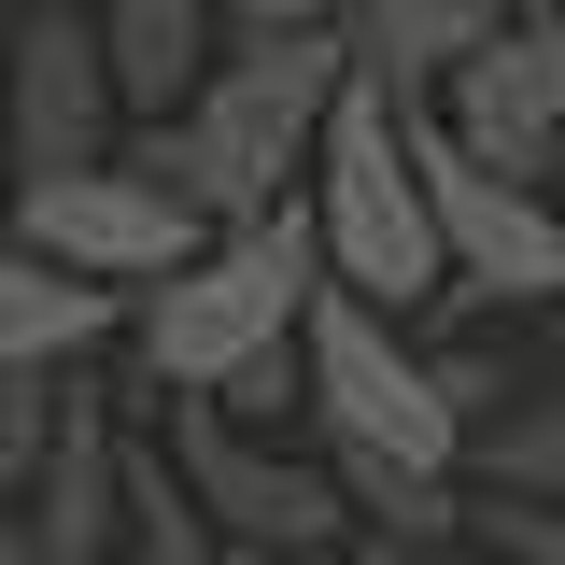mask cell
<instances>
[{
    "label": "cell",
    "mask_w": 565,
    "mask_h": 565,
    "mask_svg": "<svg viewBox=\"0 0 565 565\" xmlns=\"http://www.w3.org/2000/svg\"><path fill=\"white\" fill-rule=\"evenodd\" d=\"M241 565H340V552H241Z\"/></svg>",
    "instance_id": "20"
},
{
    "label": "cell",
    "mask_w": 565,
    "mask_h": 565,
    "mask_svg": "<svg viewBox=\"0 0 565 565\" xmlns=\"http://www.w3.org/2000/svg\"><path fill=\"white\" fill-rule=\"evenodd\" d=\"M114 565H241V537L199 509V481L170 467V438H141V481H128V552Z\"/></svg>",
    "instance_id": "14"
},
{
    "label": "cell",
    "mask_w": 565,
    "mask_h": 565,
    "mask_svg": "<svg viewBox=\"0 0 565 565\" xmlns=\"http://www.w3.org/2000/svg\"><path fill=\"white\" fill-rule=\"evenodd\" d=\"M467 552H494V565H565V494L467 481Z\"/></svg>",
    "instance_id": "16"
},
{
    "label": "cell",
    "mask_w": 565,
    "mask_h": 565,
    "mask_svg": "<svg viewBox=\"0 0 565 565\" xmlns=\"http://www.w3.org/2000/svg\"><path fill=\"white\" fill-rule=\"evenodd\" d=\"M411 141H424V184H438V241H452V297H509V311H552L565 297V212L523 184V170H494L467 141L438 128L411 99Z\"/></svg>",
    "instance_id": "6"
},
{
    "label": "cell",
    "mask_w": 565,
    "mask_h": 565,
    "mask_svg": "<svg viewBox=\"0 0 565 565\" xmlns=\"http://www.w3.org/2000/svg\"><path fill=\"white\" fill-rule=\"evenodd\" d=\"M14 241H43L71 255L85 282H170L184 255L212 241V212L170 184V170H141V156H85V170H29L14 184Z\"/></svg>",
    "instance_id": "5"
},
{
    "label": "cell",
    "mask_w": 565,
    "mask_h": 565,
    "mask_svg": "<svg viewBox=\"0 0 565 565\" xmlns=\"http://www.w3.org/2000/svg\"><path fill=\"white\" fill-rule=\"evenodd\" d=\"M99 14V43H114V85H128V114H184L199 99V71L226 57V0H85Z\"/></svg>",
    "instance_id": "11"
},
{
    "label": "cell",
    "mask_w": 565,
    "mask_h": 565,
    "mask_svg": "<svg viewBox=\"0 0 565 565\" xmlns=\"http://www.w3.org/2000/svg\"><path fill=\"white\" fill-rule=\"evenodd\" d=\"M467 481L565 494V396H509V411H481V438H467Z\"/></svg>",
    "instance_id": "15"
},
{
    "label": "cell",
    "mask_w": 565,
    "mask_h": 565,
    "mask_svg": "<svg viewBox=\"0 0 565 565\" xmlns=\"http://www.w3.org/2000/svg\"><path fill=\"white\" fill-rule=\"evenodd\" d=\"M14 29H29V0H0V99H14Z\"/></svg>",
    "instance_id": "18"
},
{
    "label": "cell",
    "mask_w": 565,
    "mask_h": 565,
    "mask_svg": "<svg viewBox=\"0 0 565 565\" xmlns=\"http://www.w3.org/2000/svg\"><path fill=\"white\" fill-rule=\"evenodd\" d=\"M128 311H141L128 282H85L71 255L0 226V367H85L99 340H128Z\"/></svg>",
    "instance_id": "10"
},
{
    "label": "cell",
    "mask_w": 565,
    "mask_h": 565,
    "mask_svg": "<svg viewBox=\"0 0 565 565\" xmlns=\"http://www.w3.org/2000/svg\"><path fill=\"white\" fill-rule=\"evenodd\" d=\"M170 467L199 481V509L241 552H353V494L326 467V438H269L212 396H170Z\"/></svg>",
    "instance_id": "4"
},
{
    "label": "cell",
    "mask_w": 565,
    "mask_h": 565,
    "mask_svg": "<svg viewBox=\"0 0 565 565\" xmlns=\"http://www.w3.org/2000/svg\"><path fill=\"white\" fill-rule=\"evenodd\" d=\"M509 14H523V0H367V14H353V71L396 85V99H438Z\"/></svg>",
    "instance_id": "12"
},
{
    "label": "cell",
    "mask_w": 565,
    "mask_h": 565,
    "mask_svg": "<svg viewBox=\"0 0 565 565\" xmlns=\"http://www.w3.org/2000/svg\"><path fill=\"white\" fill-rule=\"evenodd\" d=\"M311 226H326V269L382 311H424L452 297V241H438V184H424L411 99L353 71V99L326 114V156H311Z\"/></svg>",
    "instance_id": "3"
},
{
    "label": "cell",
    "mask_w": 565,
    "mask_h": 565,
    "mask_svg": "<svg viewBox=\"0 0 565 565\" xmlns=\"http://www.w3.org/2000/svg\"><path fill=\"white\" fill-rule=\"evenodd\" d=\"M411 565H494V552H467V537H452V552H411Z\"/></svg>",
    "instance_id": "19"
},
{
    "label": "cell",
    "mask_w": 565,
    "mask_h": 565,
    "mask_svg": "<svg viewBox=\"0 0 565 565\" xmlns=\"http://www.w3.org/2000/svg\"><path fill=\"white\" fill-rule=\"evenodd\" d=\"M424 114L467 141V156H494V170L537 184V170L565 156V0H523V14H509V29H494Z\"/></svg>",
    "instance_id": "8"
},
{
    "label": "cell",
    "mask_w": 565,
    "mask_h": 565,
    "mask_svg": "<svg viewBox=\"0 0 565 565\" xmlns=\"http://www.w3.org/2000/svg\"><path fill=\"white\" fill-rule=\"evenodd\" d=\"M128 481H141V438L114 424V396L71 367L57 452L29 467V537H43L57 565H114V552H128Z\"/></svg>",
    "instance_id": "9"
},
{
    "label": "cell",
    "mask_w": 565,
    "mask_h": 565,
    "mask_svg": "<svg viewBox=\"0 0 565 565\" xmlns=\"http://www.w3.org/2000/svg\"><path fill=\"white\" fill-rule=\"evenodd\" d=\"M128 85H114V43L85 0H29L14 29V99H0V170H85V156H128Z\"/></svg>",
    "instance_id": "7"
},
{
    "label": "cell",
    "mask_w": 565,
    "mask_h": 565,
    "mask_svg": "<svg viewBox=\"0 0 565 565\" xmlns=\"http://www.w3.org/2000/svg\"><path fill=\"white\" fill-rule=\"evenodd\" d=\"M367 0H226V29H353Z\"/></svg>",
    "instance_id": "17"
},
{
    "label": "cell",
    "mask_w": 565,
    "mask_h": 565,
    "mask_svg": "<svg viewBox=\"0 0 565 565\" xmlns=\"http://www.w3.org/2000/svg\"><path fill=\"white\" fill-rule=\"evenodd\" d=\"M326 226H311V184L282 212H241V226H212L199 255L170 282H141V311H128V340H141V382L156 396H226L241 367L269 340H297L311 326V297H326Z\"/></svg>",
    "instance_id": "2"
},
{
    "label": "cell",
    "mask_w": 565,
    "mask_h": 565,
    "mask_svg": "<svg viewBox=\"0 0 565 565\" xmlns=\"http://www.w3.org/2000/svg\"><path fill=\"white\" fill-rule=\"evenodd\" d=\"M340 99H353V29H226V57L199 71V99L156 114V128H128V156L170 170L212 226H241V212H282L311 184Z\"/></svg>",
    "instance_id": "1"
},
{
    "label": "cell",
    "mask_w": 565,
    "mask_h": 565,
    "mask_svg": "<svg viewBox=\"0 0 565 565\" xmlns=\"http://www.w3.org/2000/svg\"><path fill=\"white\" fill-rule=\"evenodd\" d=\"M340 565H367V552H340Z\"/></svg>",
    "instance_id": "21"
},
{
    "label": "cell",
    "mask_w": 565,
    "mask_h": 565,
    "mask_svg": "<svg viewBox=\"0 0 565 565\" xmlns=\"http://www.w3.org/2000/svg\"><path fill=\"white\" fill-rule=\"evenodd\" d=\"M353 494V552L367 565H411V552H452L467 537V481L452 467H411V452H326Z\"/></svg>",
    "instance_id": "13"
}]
</instances>
